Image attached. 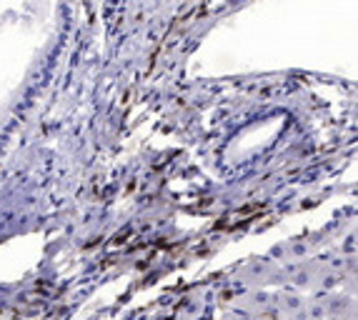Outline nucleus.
Masks as SVG:
<instances>
[{"mask_svg": "<svg viewBox=\"0 0 358 320\" xmlns=\"http://www.w3.org/2000/svg\"><path fill=\"white\" fill-rule=\"evenodd\" d=\"M243 278L253 285H271V283H283L286 273L283 266L273 261H253L248 268H243Z\"/></svg>", "mask_w": 358, "mask_h": 320, "instance_id": "f257e3e1", "label": "nucleus"}]
</instances>
